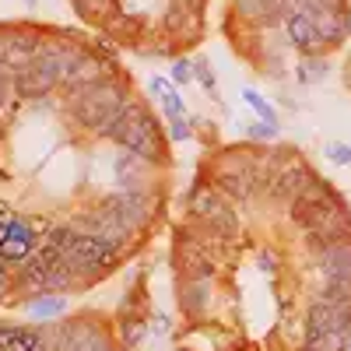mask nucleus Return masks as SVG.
Wrapping results in <instances>:
<instances>
[{
	"label": "nucleus",
	"instance_id": "obj_1",
	"mask_svg": "<svg viewBox=\"0 0 351 351\" xmlns=\"http://www.w3.org/2000/svg\"><path fill=\"white\" fill-rule=\"evenodd\" d=\"M95 137L99 141H116L120 148L134 152L148 165H165L169 162V134L158 123V112L148 102L134 99V95L127 99V106L116 112Z\"/></svg>",
	"mask_w": 351,
	"mask_h": 351
},
{
	"label": "nucleus",
	"instance_id": "obj_2",
	"mask_svg": "<svg viewBox=\"0 0 351 351\" xmlns=\"http://www.w3.org/2000/svg\"><path fill=\"white\" fill-rule=\"evenodd\" d=\"M263 144H228L218 148L208 162V180L232 200V204H250L260 197L256 190V155Z\"/></svg>",
	"mask_w": 351,
	"mask_h": 351
},
{
	"label": "nucleus",
	"instance_id": "obj_3",
	"mask_svg": "<svg viewBox=\"0 0 351 351\" xmlns=\"http://www.w3.org/2000/svg\"><path fill=\"white\" fill-rule=\"evenodd\" d=\"M127 99H130V88L123 84L120 74L88 81L81 88H71V120L88 134H99L127 106Z\"/></svg>",
	"mask_w": 351,
	"mask_h": 351
},
{
	"label": "nucleus",
	"instance_id": "obj_4",
	"mask_svg": "<svg viewBox=\"0 0 351 351\" xmlns=\"http://www.w3.org/2000/svg\"><path fill=\"white\" fill-rule=\"evenodd\" d=\"M186 215L200 228H208L211 236H218L221 243H232L239 236V215L232 208V200L208 180V172H200L193 186L186 190Z\"/></svg>",
	"mask_w": 351,
	"mask_h": 351
},
{
	"label": "nucleus",
	"instance_id": "obj_5",
	"mask_svg": "<svg viewBox=\"0 0 351 351\" xmlns=\"http://www.w3.org/2000/svg\"><path fill=\"white\" fill-rule=\"evenodd\" d=\"M74 228V225H71ZM123 250L102 239V236H92V232H71V239L64 246V267L77 278V281H92V278H102L109 274L116 263H120Z\"/></svg>",
	"mask_w": 351,
	"mask_h": 351
},
{
	"label": "nucleus",
	"instance_id": "obj_6",
	"mask_svg": "<svg viewBox=\"0 0 351 351\" xmlns=\"http://www.w3.org/2000/svg\"><path fill=\"white\" fill-rule=\"evenodd\" d=\"M60 84H64V60H60V46H56V39H46L43 49L11 77L14 95L25 99V102H39L49 92H56Z\"/></svg>",
	"mask_w": 351,
	"mask_h": 351
},
{
	"label": "nucleus",
	"instance_id": "obj_7",
	"mask_svg": "<svg viewBox=\"0 0 351 351\" xmlns=\"http://www.w3.org/2000/svg\"><path fill=\"white\" fill-rule=\"evenodd\" d=\"M337 204H341V190L334 183H327L324 176H316V183L302 197H295L288 204V218L299 232H313L330 218V211L337 208Z\"/></svg>",
	"mask_w": 351,
	"mask_h": 351
},
{
	"label": "nucleus",
	"instance_id": "obj_8",
	"mask_svg": "<svg viewBox=\"0 0 351 351\" xmlns=\"http://www.w3.org/2000/svg\"><path fill=\"white\" fill-rule=\"evenodd\" d=\"M274 155H278V176H274V183L267 190V200L271 204H285V208H288L291 200L302 197L316 183V169L306 158L291 155L288 148H274Z\"/></svg>",
	"mask_w": 351,
	"mask_h": 351
},
{
	"label": "nucleus",
	"instance_id": "obj_9",
	"mask_svg": "<svg viewBox=\"0 0 351 351\" xmlns=\"http://www.w3.org/2000/svg\"><path fill=\"white\" fill-rule=\"evenodd\" d=\"M46 334H49L53 351H106L109 348V334L95 316L64 319V324H56Z\"/></svg>",
	"mask_w": 351,
	"mask_h": 351
},
{
	"label": "nucleus",
	"instance_id": "obj_10",
	"mask_svg": "<svg viewBox=\"0 0 351 351\" xmlns=\"http://www.w3.org/2000/svg\"><path fill=\"white\" fill-rule=\"evenodd\" d=\"M43 43H46V36L32 32V25H4L0 28V64L11 74H18L43 49Z\"/></svg>",
	"mask_w": 351,
	"mask_h": 351
},
{
	"label": "nucleus",
	"instance_id": "obj_11",
	"mask_svg": "<svg viewBox=\"0 0 351 351\" xmlns=\"http://www.w3.org/2000/svg\"><path fill=\"white\" fill-rule=\"evenodd\" d=\"M324 334H351V309L316 295L306 309V341L324 337Z\"/></svg>",
	"mask_w": 351,
	"mask_h": 351
},
{
	"label": "nucleus",
	"instance_id": "obj_12",
	"mask_svg": "<svg viewBox=\"0 0 351 351\" xmlns=\"http://www.w3.org/2000/svg\"><path fill=\"white\" fill-rule=\"evenodd\" d=\"M39 239H43V236L36 232L32 218H21V215H14L8 239H4V246H0V260H4V263H18V267H21V263L36 253Z\"/></svg>",
	"mask_w": 351,
	"mask_h": 351
},
{
	"label": "nucleus",
	"instance_id": "obj_13",
	"mask_svg": "<svg viewBox=\"0 0 351 351\" xmlns=\"http://www.w3.org/2000/svg\"><path fill=\"white\" fill-rule=\"evenodd\" d=\"M0 351H53L49 334L25 324H0Z\"/></svg>",
	"mask_w": 351,
	"mask_h": 351
},
{
	"label": "nucleus",
	"instance_id": "obj_14",
	"mask_svg": "<svg viewBox=\"0 0 351 351\" xmlns=\"http://www.w3.org/2000/svg\"><path fill=\"white\" fill-rule=\"evenodd\" d=\"M152 165L137 158L134 152H120L116 155V183H120V190H152Z\"/></svg>",
	"mask_w": 351,
	"mask_h": 351
},
{
	"label": "nucleus",
	"instance_id": "obj_15",
	"mask_svg": "<svg viewBox=\"0 0 351 351\" xmlns=\"http://www.w3.org/2000/svg\"><path fill=\"white\" fill-rule=\"evenodd\" d=\"M324 278H351V239H341L316 256Z\"/></svg>",
	"mask_w": 351,
	"mask_h": 351
},
{
	"label": "nucleus",
	"instance_id": "obj_16",
	"mask_svg": "<svg viewBox=\"0 0 351 351\" xmlns=\"http://www.w3.org/2000/svg\"><path fill=\"white\" fill-rule=\"evenodd\" d=\"M208 295H211V285L208 278H183V288H180V306L186 316H200L208 309Z\"/></svg>",
	"mask_w": 351,
	"mask_h": 351
},
{
	"label": "nucleus",
	"instance_id": "obj_17",
	"mask_svg": "<svg viewBox=\"0 0 351 351\" xmlns=\"http://www.w3.org/2000/svg\"><path fill=\"white\" fill-rule=\"evenodd\" d=\"M64 309H67V295H60V291H46V295L28 299V316L32 319H56Z\"/></svg>",
	"mask_w": 351,
	"mask_h": 351
},
{
	"label": "nucleus",
	"instance_id": "obj_18",
	"mask_svg": "<svg viewBox=\"0 0 351 351\" xmlns=\"http://www.w3.org/2000/svg\"><path fill=\"white\" fill-rule=\"evenodd\" d=\"M327 74H330V64L324 60V56H302V64L295 67V77H299V84H302V88L319 84Z\"/></svg>",
	"mask_w": 351,
	"mask_h": 351
},
{
	"label": "nucleus",
	"instance_id": "obj_19",
	"mask_svg": "<svg viewBox=\"0 0 351 351\" xmlns=\"http://www.w3.org/2000/svg\"><path fill=\"white\" fill-rule=\"evenodd\" d=\"M243 102L256 112V120H263V123H274V127H281V120H278V109H274V102L271 99H263L256 88H246L243 84Z\"/></svg>",
	"mask_w": 351,
	"mask_h": 351
},
{
	"label": "nucleus",
	"instance_id": "obj_20",
	"mask_svg": "<svg viewBox=\"0 0 351 351\" xmlns=\"http://www.w3.org/2000/svg\"><path fill=\"white\" fill-rule=\"evenodd\" d=\"M193 81H197L211 99H218V81H215V71H211V64H208V56H193Z\"/></svg>",
	"mask_w": 351,
	"mask_h": 351
},
{
	"label": "nucleus",
	"instance_id": "obj_21",
	"mask_svg": "<svg viewBox=\"0 0 351 351\" xmlns=\"http://www.w3.org/2000/svg\"><path fill=\"white\" fill-rule=\"evenodd\" d=\"M278 134H281V127L263 123V120H256V123H246V127H243V137H246V141H253V144H271V141H278Z\"/></svg>",
	"mask_w": 351,
	"mask_h": 351
},
{
	"label": "nucleus",
	"instance_id": "obj_22",
	"mask_svg": "<svg viewBox=\"0 0 351 351\" xmlns=\"http://www.w3.org/2000/svg\"><path fill=\"white\" fill-rule=\"evenodd\" d=\"M158 109H162V116H165V123H172V120H186V106H183V99H180V92H176V88L158 99Z\"/></svg>",
	"mask_w": 351,
	"mask_h": 351
},
{
	"label": "nucleus",
	"instance_id": "obj_23",
	"mask_svg": "<svg viewBox=\"0 0 351 351\" xmlns=\"http://www.w3.org/2000/svg\"><path fill=\"white\" fill-rule=\"evenodd\" d=\"M172 84L176 88L193 84V56H176V64H172Z\"/></svg>",
	"mask_w": 351,
	"mask_h": 351
},
{
	"label": "nucleus",
	"instance_id": "obj_24",
	"mask_svg": "<svg viewBox=\"0 0 351 351\" xmlns=\"http://www.w3.org/2000/svg\"><path fill=\"white\" fill-rule=\"evenodd\" d=\"M120 330H123V344L127 348L141 344V337H144V324H141V319H130L127 313L120 316Z\"/></svg>",
	"mask_w": 351,
	"mask_h": 351
},
{
	"label": "nucleus",
	"instance_id": "obj_25",
	"mask_svg": "<svg viewBox=\"0 0 351 351\" xmlns=\"http://www.w3.org/2000/svg\"><path fill=\"white\" fill-rule=\"evenodd\" d=\"M169 141H172V144L193 141V123H190V120H172V123H169Z\"/></svg>",
	"mask_w": 351,
	"mask_h": 351
},
{
	"label": "nucleus",
	"instance_id": "obj_26",
	"mask_svg": "<svg viewBox=\"0 0 351 351\" xmlns=\"http://www.w3.org/2000/svg\"><path fill=\"white\" fill-rule=\"evenodd\" d=\"M327 158H330L334 165H341V169L351 165V144H337V141L327 144Z\"/></svg>",
	"mask_w": 351,
	"mask_h": 351
},
{
	"label": "nucleus",
	"instance_id": "obj_27",
	"mask_svg": "<svg viewBox=\"0 0 351 351\" xmlns=\"http://www.w3.org/2000/svg\"><path fill=\"white\" fill-rule=\"evenodd\" d=\"M11 221H14V208H11L8 200H0V246H4L8 232H11Z\"/></svg>",
	"mask_w": 351,
	"mask_h": 351
},
{
	"label": "nucleus",
	"instance_id": "obj_28",
	"mask_svg": "<svg viewBox=\"0 0 351 351\" xmlns=\"http://www.w3.org/2000/svg\"><path fill=\"white\" fill-rule=\"evenodd\" d=\"M148 84H152V95H155V99H162L165 92H172V88H176V84H172V77H152Z\"/></svg>",
	"mask_w": 351,
	"mask_h": 351
},
{
	"label": "nucleus",
	"instance_id": "obj_29",
	"mask_svg": "<svg viewBox=\"0 0 351 351\" xmlns=\"http://www.w3.org/2000/svg\"><path fill=\"white\" fill-rule=\"evenodd\" d=\"M14 288V278H11V263L0 260V295H8V291Z\"/></svg>",
	"mask_w": 351,
	"mask_h": 351
},
{
	"label": "nucleus",
	"instance_id": "obj_30",
	"mask_svg": "<svg viewBox=\"0 0 351 351\" xmlns=\"http://www.w3.org/2000/svg\"><path fill=\"white\" fill-rule=\"evenodd\" d=\"M11 77H14V74L0 64V106H4V99H8V92H11Z\"/></svg>",
	"mask_w": 351,
	"mask_h": 351
},
{
	"label": "nucleus",
	"instance_id": "obj_31",
	"mask_svg": "<svg viewBox=\"0 0 351 351\" xmlns=\"http://www.w3.org/2000/svg\"><path fill=\"white\" fill-rule=\"evenodd\" d=\"M260 267H263V271H274V267H278V263H274V260H271L267 253H260Z\"/></svg>",
	"mask_w": 351,
	"mask_h": 351
},
{
	"label": "nucleus",
	"instance_id": "obj_32",
	"mask_svg": "<svg viewBox=\"0 0 351 351\" xmlns=\"http://www.w3.org/2000/svg\"><path fill=\"white\" fill-rule=\"evenodd\" d=\"M25 4H28V8H36V4H39V0H25Z\"/></svg>",
	"mask_w": 351,
	"mask_h": 351
},
{
	"label": "nucleus",
	"instance_id": "obj_33",
	"mask_svg": "<svg viewBox=\"0 0 351 351\" xmlns=\"http://www.w3.org/2000/svg\"><path fill=\"white\" fill-rule=\"evenodd\" d=\"M106 351H120V348H112V344H109V348H106Z\"/></svg>",
	"mask_w": 351,
	"mask_h": 351
},
{
	"label": "nucleus",
	"instance_id": "obj_34",
	"mask_svg": "<svg viewBox=\"0 0 351 351\" xmlns=\"http://www.w3.org/2000/svg\"><path fill=\"white\" fill-rule=\"evenodd\" d=\"M302 351H313V348H302Z\"/></svg>",
	"mask_w": 351,
	"mask_h": 351
}]
</instances>
